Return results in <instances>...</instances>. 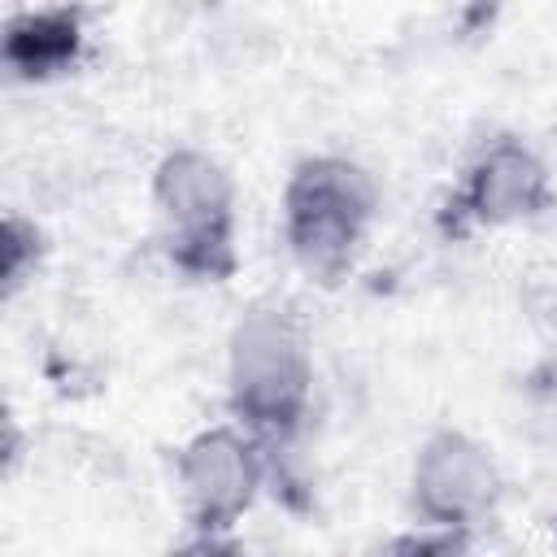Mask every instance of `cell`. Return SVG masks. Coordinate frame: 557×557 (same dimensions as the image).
Instances as JSON below:
<instances>
[{
	"label": "cell",
	"mask_w": 557,
	"mask_h": 557,
	"mask_svg": "<svg viewBox=\"0 0 557 557\" xmlns=\"http://www.w3.org/2000/svg\"><path fill=\"white\" fill-rule=\"evenodd\" d=\"M379 218L374 174L344 152H309L287 170L278 196V231L300 274L339 287L370 239Z\"/></svg>",
	"instance_id": "2"
},
{
	"label": "cell",
	"mask_w": 557,
	"mask_h": 557,
	"mask_svg": "<svg viewBox=\"0 0 557 557\" xmlns=\"http://www.w3.org/2000/svg\"><path fill=\"white\" fill-rule=\"evenodd\" d=\"M387 553H409V557H453L474 548V535L466 531H448V527H431V522H409V531L383 540Z\"/></svg>",
	"instance_id": "9"
},
{
	"label": "cell",
	"mask_w": 557,
	"mask_h": 557,
	"mask_svg": "<svg viewBox=\"0 0 557 557\" xmlns=\"http://www.w3.org/2000/svg\"><path fill=\"white\" fill-rule=\"evenodd\" d=\"M226 409L270 457L292 453L313 409V348L300 313L283 300H252L226 335Z\"/></svg>",
	"instance_id": "1"
},
{
	"label": "cell",
	"mask_w": 557,
	"mask_h": 557,
	"mask_svg": "<svg viewBox=\"0 0 557 557\" xmlns=\"http://www.w3.org/2000/svg\"><path fill=\"white\" fill-rule=\"evenodd\" d=\"M274 474L270 448L235 418L200 426L174 453V492L191 531V553H231L235 527L252 513L265 479Z\"/></svg>",
	"instance_id": "4"
},
{
	"label": "cell",
	"mask_w": 557,
	"mask_h": 557,
	"mask_svg": "<svg viewBox=\"0 0 557 557\" xmlns=\"http://www.w3.org/2000/svg\"><path fill=\"white\" fill-rule=\"evenodd\" d=\"M87 4L57 0L39 9H22L4 22L0 61L13 83H57L74 74L87 57Z\"/></svg>",
	"instance_id": "7"
},
{
	"label": "cell",
	"mask_w": 557,
	"mask_h": 557,
	"mask_svg": "<svg viewBox=\"0 0 557 557\" xmlns=\"http://www.w3.org/2000/svg\"><path fill=\"white\" fill-rule=\"evenodd\" d=\"M157 248L191 283H231L239 274V196L231 170L196 144L170 148L152 165Z\"/></svg>",
	"instance_id": "3"
},
{
	"label": "cell",
	"mask_w": 557,
	"mask_h": 557,
	"mask_svg": "<svg viewBox=\"0 0 557 557\" xmlns=\"http://www.w3.org/2000/svg\"><path fill=\"white\" fill-rule=\"evenodd\" d=\"M553 544H557V527H553Z\"/></svg>",
	"instance_id": "11"
},
{
	"label": "cell",
	"mask_w": 557,
	"mask_h": 557,
	"mask_svg": "<svg viewBox=\"0 0 557 557\" xmlns=\"http://www.w3.org/2000/svg\"><path fill=\"white\" fill-rule=\"evenodd\" d=\"M557 205L553 170L548 161L513 131L479 139V148L466 157L461 178L444 205V231L470 235V231H505L540 222Z\"/></svg>",
	"instance_id": "5"
},
{
	"label": "cell",
	"mask_w": 557,
	"mask_h": 557,
	"mask_svg": "<svg viewBox=\"0 0 557 557\" xmlns=\"http://www.w3.org/2000/svg\"><path fill=\"white\" fill-rule=\"evenodd\" d=\"M405 496L413 522L474 535L483 522L496 518L505 500V474L479 435L461 426H435L413 448Z\"/></svg>",
	"instance_id": "6"
},
{
	"label": "cell",
	"mask_w": 557,
	"mask_h": 557,
	"mask_svg": "<svg viewBox=\"0 0 557 557\" xmlns=\"http://www.w3.org/2000/svg\"><path fill=\"white\" fill-rule=\"evenodd\" d=\"M522 396H527V409L548 422L557 431V352H548L544 361H535L522 379Z\"/></svg>",
	"instance_id": "10"
},
{
	"label": "cell",
	"mask_w": 557,
	"mask_h": 557,
	"mask_svg": "<svg viewBox=\"0 0 557 557\" xmlns=\"http://www.w3.org/2000/svg\"><path fill=\"white\" fill-rule=\"evenodd\" d=\"M48 261V235L35 218L9 209L0 222V296L17 300L22 287L35 283V274Z\"/></svg>",
	"instance_id": "8"
}]
</instances>
